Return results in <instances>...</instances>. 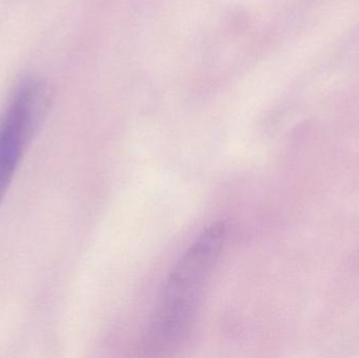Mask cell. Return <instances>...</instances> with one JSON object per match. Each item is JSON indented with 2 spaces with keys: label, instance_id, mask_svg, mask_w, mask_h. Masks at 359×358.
Listing matches in <instances>:
<instances>
[{
  "label": "cell",
  "instance_id": "1",
  "mask_svg": "<svg viewBox=\"0 0 359 358\" xmlns=\"http://www.w3.org/2000/svg\"><path fill=\"white\" fill-rule=\"evenodd\" d=\"M226 233L224 221L211 223L170 271L147 328V354H172L188 338L209 277L223 252Z\"/></svg>",
  "mask_w": 359,
  "mask_h": 358
},
{
  "label": "cell",
  "instance_id": "2",
  "mask_svg": "<svg viewBox=\"0 0 359 358\" xmlns=\"http://www.w3.org/2000/svg\"><path fill=\"white\" fill-rule=\"evenodd\" d=\"M52 100V88L46 80L27 78L15 88L0 116V205Z\"/></svg>",
  "mask_w": 359,
  "mask_h": 358
}]
</instances>
